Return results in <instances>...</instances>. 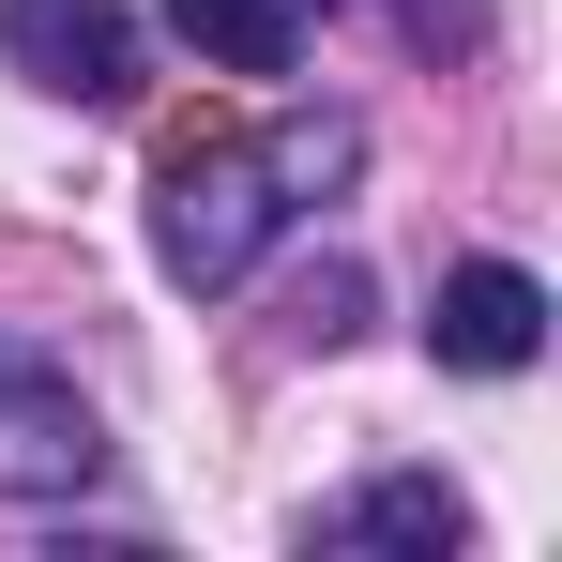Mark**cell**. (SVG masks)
Listing matches in <instances>:
<instances>
[{
    "label": "cell",
    "mask_w": 562,
    "mask_h": 562,
    "mask_svg": "<svg viewBox=\"0 0 562 562\" xmlns=\"http://www.w3.org/2000/svg\"><path fill=\"white\" fill-rule=\"evenodd\" d=\"M350 168H366V122H350V106H289L274 137L168 153V168H153V259H168V289H244L274 259L289 213L350 198Z\"/></svg>",
    "instance_id": "obj_1"
},
{
    "label": "cell",
    "mask_w": 562,
    "mask_h": 562,
    "mask_svg": "<svg viewBox=\"0 0 562 562\" xmlns=\"http://www.w3.org/2000/svg\"><path fill=\"white\" fill-rule=\"evenodd\" d=\"M0 77H31L46 106H137L153 92V46L122 0H0Z\"/></svg>",
    "instance_id": "obj_2"
},
{
    "label": "cell",
    "mask_w": 562,
    "mask_h": 562,
    "mask_svg": "<svg viewBox=\"0 0 562 562\" xmlns=\"http://www.w3.org/2000/svg\"><path fill=\"white\" fill-rule=\"evenodd\" d=\"M92 486H106V411L31 335H0V502H92Z\"/></svg>",
    "instance_id": "obj_3"
},
{
    "label": "cell",
    "mask_w": 562,
    "mask_h": 562,
    "mask_svg": "<svg viewBox=\"0 0 562 562\" xmlns=\"http://www.w3.org/2000/svg\"><path fill=\"white\" fill-rule=\"evenodd\" d=\"M532 350H548V274H532V259H457V274L426 289V366L517 380Z\"/></svg>",
    "instance_id": "obj_4"
},
{
    "label": "cell",
    "mask_w": 562,
    "mask_h": 562,
    "mask_svg": "<svg viewBox=\"0 0 562 562\" xmlns=\"http://www.w3.org/2000/svg\"><path fill=\"white\" fill-rule=\"evenodd\" d=\"M304 548H411V562H441V548H471V502L441 471H366L350 502L304 517Z\"/></svg>",
    "instance_id": "obj_5"
},
{
    "label": "cell",
    "mask_w": 562,
    "mask_h": 562,
    "mask_svg": "<svg viewBox=\"0 0 562 562\" xmlns=\"http://www.w3.org/2000/svg\"><path fill=\"white\" fill-rule=\"evenodd\" d=\"M168 31L213 77H289L304 61V0H168Z\"/></svg>",
    "instance_id": "obj_6"
},
{
    "label": "cell",
    "mask_w": 562,
    "mask_h": 562,
    "mask_svg": "<svg viewBox=\"0 0 562 562\" xmlns=\"http://www.w3.org/2000/svg\"><path fill=\"white\" fill-rule=\"evenodd\" d=\"M350 319H366V274H350V259H319V289H304V335H319V350H335V335H350Z\"/></svg>",
    "instance_id": "obj_7"
}]
</instances>
